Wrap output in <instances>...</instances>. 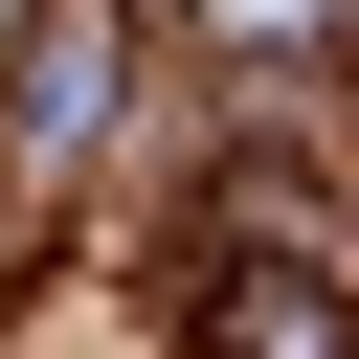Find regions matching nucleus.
<instances>
[{"label":"nucleus","mask_w":359,"mask_h":359,"mask_svg":"<svg viewBox=\"0 0 359 359\" xmlns=\"http://www.w3.org/2000/svg\"><path fill=\"white\" fill-rule=\"evenodd\" d=\"M202 45H247V67H269V45H314V0H202Z\"/></svg>","instance_id":"nucleus-3"},{"label":"nucleus","mask_w":359,"mask_h":359,"mask_svg":"<svg viewBox=\"0 0 359 359\" xmlns=\"http://www.w3.org/2000/svg\"><path fill=\"white\" fill-rule=\"evenodd\" d=\"M112 90H135V0H22V67H0V157H22V180H90Z\"/></svg>","instance_id":"nucleus-1"},{"label":"nucleus","mask_w":359,"mask_h":359,"mask_svg":"<svg viewBox=\"0 0 359 359\" xmlns=\"http://www.w3.org/2000/svg\"><path fill=\"white\" fill-rule=\"evenodd\" d=\"M202 337H224V359H359L337 269H202Z\"/></svg>","instance_id":"nucleus-2"}]
</instances>
